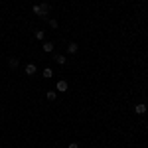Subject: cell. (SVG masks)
<instances>
[{
	"label": "cell",
	"instance_id": "cell-1",
	"mask_svg": "<svg viewBox=\"0 0 148 148\" xmlns=\"http://www.w3.org/2000/svg\"><path fill=\"white\" fill-rule=\"evenodd\" d=\"M32 12H34L36 16H42V18H46L47 16V12H49V4H34L32 6Z\"/></svg>",
	"mask_w": 148,
	"mask_h": 148
},
{
	"label": "cell",
	"instance_id": "cell-2",
	"mask_svg": "<svg viewBox=\"0 0 148 148\" xmlns=\"http://www.w3.org/2000/svg\"><path fill=\"white\" fill-rule=\"evenodd\" d=\"M56 87H57V91H61V93H65V91L69 89L67 81H63V79H61V81H57V85H56Z\"/></svg>",
	"mask_w": 148,
	"mask_h": 148
},
{
	"label": "cell",
	"instance_id": "cell-3",
	"mask_svg": "<svg viewBox=\"0 0 148 148\" xmlns=\"http://www.w3.org/2000/svg\"><path fill=\"white\" fill-rule=\"evenodd\" d=\"M134 113H136V114H144V113H146V105H144V103L136 105V107H134Z\"/></svg>",
	"mask_w": 148,
	"mask_h": 148
},
{
	"label": "cell",
	"instance_id": "cell-4",
	"mask_svg": "<svg viewBox=\"0 0 148 148\" xmlns=\"http://www.w3.org/2000/svg\"><path fill=\"white\" fill-rule=\"evenodd\" d=\"M42 49H44L46 53H51V51H53V44H51V42H46V44L42 46Z\"/></svg>",
	"mask_w": 148,
	"mask_h": 148
},
{
	"label": "cell",
	"instance_id": "cell-5",
	"mask_svg": "<svg viewBox=\"0 0 148 148\" xmlns=\"http://www.w3.org/2000/svg\"><path fill=\"white\" fill-rule=\"evenodd\" d=\"M36 73V65L34 63H28V65H26V75H34Z\"/></svg>",
	"mask_w": 148,
	"mask_h": 148
},
{
	"label": "cell",
	"instance_id": "cell-6",
	"mask_svg": "<svg viewBox=\"0 0 148 148\" xmlns=\"http://www.w3.org/2000/svg\"><path fill=\"white\" fill-rule=\"evenodd\" d=\"M67 49H69V53H75V51H77V49H79V46H77V44H75V42H69Z\"/></svg>",
	"mask_w": 148,
	"mask_h": 148
},
{
	"label": "cell",
	"instance_id": "cell-7",
	"mask_svg": "<svg viewBox=\"0 0 148 148\" xmlns=\"http://www.w3.org/2000/svg\"><path fill=\"white\" fill-rule=\"evenodd\" d=\"M51 75H53V69H51V67H46V69H44V77H46V79H49Z\"/></svg>",
	"mask_w": 148,
	"mask_h": 148
},
{
	"label": "cell",
	"instance_id": "cell-8",
	"mask_svg": "<svg viewBox=\"0 0 148 148\" xmlns=\"http://www.w3.org/2000/svg\"><path fill=\"white\" fill-rule=\"evenodd\" d=\"M18 63H20V59H16V57H12L10 61H8V65H10L12 69H14V67H18Z\"/></svg>",
	"mask_w": 148,
	"mask_h": 148
},
{
	"label": "cell",
	"instance_id": "cell-9",
	"mask_svg": "<svg viewBox=\"0 0 148 148\" xmlns=\"http://www.w3.org/2000/svg\"><path fill=\"white\" fill-rule=\"evenodd\" d=\"M53 59H56V61H57V63H59V65H63V63L67 61V59H65V57H63V56H53Z\"/></svg>",
	"mask_w": 148,
	"mask_h": 148
},
{
	"label": "cell",
	"instance_id": "cell-10",
	"mask_svg": "<svg viewBox=\"0 0 148 148\" xmlns=\"http://www.w3.org/2000/svg\"><path fill=\"white\" fill-rule=\"evenodd\" d=\"M56 97H57L56 91H47V101H56Z\"/></svg>",
	"mask_w": 148,
	"mask_h": 148
},
{
	"label": "cell",
	"instance_id": "cell-11",
	"mask_svg": "<svg viewBox=\"0 0 148 148\" xmlns=\"http://www.w3.org/2000/svg\"><path fill=\"white\" fill-rule=\"evenodd\" d=\"M36 40H44V30H38L36 32Z\"/></svg>",
	"mask_w": 148,
	"mask_h": 148
},
{
	"label": "cell",
	"instance_id": "cell-12",
	"mask_svg": "<svg viewBox=\"0 0 148 148\" xmlns=\"http://www.w3.org/2000/svg\"><path fill=\"white\" fill-rule=\"evenodd\" d=\"M49 26L51 28H57V20H49Z\"/></svg>",
	"mask_w": 148,
	"mask_h": 148
},
{
	"label": "cell",
	"instance_id": "cell-13",
	"mask_svg": "<svg viewBox=\"0 0 148 148\" xmlns=\"http://www.w3.org/2000/svg\"><path fill=\"white\" fill-rule=\"evenodd\" d=\"M69 148H79V144H77V142H71V144H69Z\"/></svg>",
	"mask_w": 148,
	"mask_h": 148
},
{
	"label": "cell",
	"instance_id": "cell-14",
	"mask_svg": "<svg viewBox=\"0 0 148 148\" xmlns=\"http://www.w3.org/2000/svg\"><path fill=\"white\" fill-rule=\"evenodd\" d=\"M59 148H61V146H59Z\"/></svg>",
	"mask_w": 148,
	"mask_h": 148
}]
</instances>
